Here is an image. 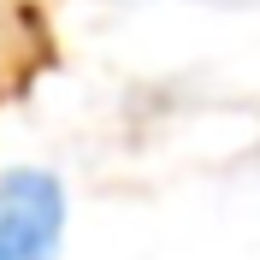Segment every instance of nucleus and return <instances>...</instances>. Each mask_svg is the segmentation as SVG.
<instances>
[{
  "instance_id": "1",
  "label": "nucleus",
  "mask_w": 260,
  "mask_h": 260,
  "mask_svg": "<svg viewBox=\"0 0 260 260\" xmlns=\"http://www.w3.org/2000/svg\"><path fill=\"white\" fill-rule=\"evenodd\" d=\"M65 201L59 172L48 166H0V260H53L65 243Z\"/></svg>"
}]
</instances>
